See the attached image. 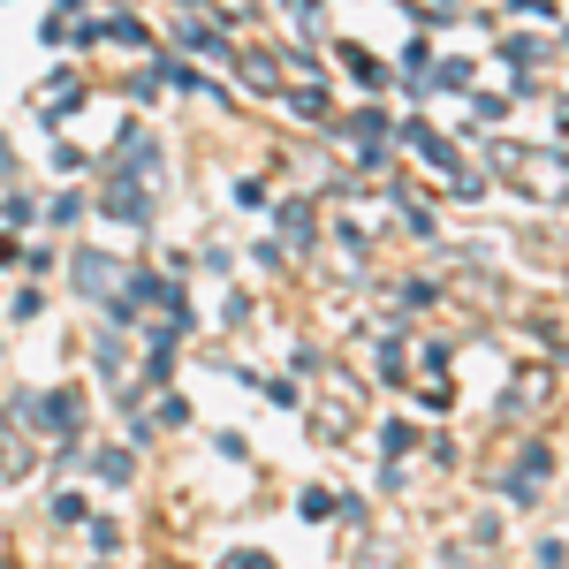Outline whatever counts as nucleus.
I'll return each instance as SVG.
<instances>
[{
    "instance_id": "obj_3",
    "label": "nucleus",
    "mask_w": 569,
    "mask_h": 569,
    "mask_svg": "<svg viewBox=\"0 0 569 569\" xmlns=\"http://www.w3.org/2000/svg\"><path fill=\"white\" fill-rule=\"evenodd\" d=\"M0 471H8V479H23V471H31V448H23L16 433H0Z\"/></svg>"
},
{
    "instance_id": "obj_10",
    "label": "nucleus",
    "mask_w": 569,
    "mask_h": 569,
    "mask_svg": "<svg viewBox=\"0 0 569 569\" xmlns=\"http://www.w3.org/2000/svg\"><path fill=\"white\" fill-rule=\"evenodd\" d=\"M8 259H16V236H0V266H8Z\"/></svg>"
},
{
    "instance_id": "obj_7",
    "label": "nucleus",
    "mask_w": 569,
    "mask_h": 569,
    "mask_svg": "<svg viewBox=\"0 0 569 569\" xmlns=\"http://www.w3.org/2000/svg\"><path fill=\"white\" fill-rule=\"evenodd\" d=\"M342 61H350V69H357V84H380V61H372V53H365V46H350V53H342Z\"/></svg>"
},
{
    "instance_id": "obj_8",
    "label": "nucleus",
    "mask_w": 569,
    "mask_h": 569,
    "mask_svg": "<svg viewBox=\"0 0 569 569\" xmlns=\"http://www.w3.org/2000/svg\"><path fill=\"white\" fill-rule=\"evenodd\" d=\"M220 569H273V562H266V555H228Z\"/></svg>"
},
{
    "instance_id": "obj_1",
    "label": "nucleus",
    "mask_w": 569,
    "mask_h": 569,
    "mask_svg": "<svg viewBox=\"0 0 569 569\" xmlns=\"http://www.w3.org/2000/svg\"><path fill=\"white\" fill-rule=\"evenodd\" d=\"M16 410H23V418H39V433H77V395H23V402H16Z\"/></svg>"
},
{
    "instance_id": "obj_2",
    "label": "nucleus",
    "mask_w": 569,
    "mask_h": 569,
    "mask_svg": "<svg viewBox=\"0 0 569 569\" xmlns=\"http://www.w3.org/2000/svg\"><path fill=\"white\" fill-rule=\"evenodd\" d=\"M77 289L91 305H114V259L107 251H77Z\"/></svg>"
},
{
    "instance_id": "obj_6",
    "label": "nucleus",
    "mask_w": 569,
    "mask_h": 569,
    "mask_svg": "<svg viewBox=\"0 0 569 569\" xmlns=\"http://www.w3.org/2000/svg\"><path fill=\"white\" fill-rule=\"evenodd\" d=\"M99 479L122 486V479H130V456H122V448H99Z\"/></svg>"
},
{
    "instance_id": "obj_5",
    "label": "nucleus",
    "mask_w": 569,
    "mask_h": 569,
    "mask_svg": "<svg viewBox=\"0 0 569 569\" xmlns=\"http://www.w3.org/2000/svg\"><path fill=\"white\" fill-rule=\"evenodd\" d=\"M281 236H289L297 251H305V243H311V213H305V206H281Z\"/></svg>"
},
{
    "instance_id": "obj_9",
    "label": "nucleus",
    "mask_w": 569,
    "mask_h": 569,
    "mask_svg": "<svg viewBox=\"0 0 569 569\" xmlns=\"http://www.w3.org/2000/svg\"><path fill=\"white\" fill-rule=\"evenodd\" d=\"M539 569H562V539H547V547H539Z\"/></svg>"
},
{
    "instance_id": "obj_4",
    "label": "nucleus",
    "mask_w": 569,
    "mask_h": 569,
    "mask_svg": "<svg viewBox=\"0 0 569 569\" xmlns=\"http://www.w3.org/2000/svg\"><path fill=\"white\" fill-rule=\"evenodd\" d=\"M410 144L433 160V168H456V152H448V137H433V130H410Z\"/></svg>"
}]
</instances>
